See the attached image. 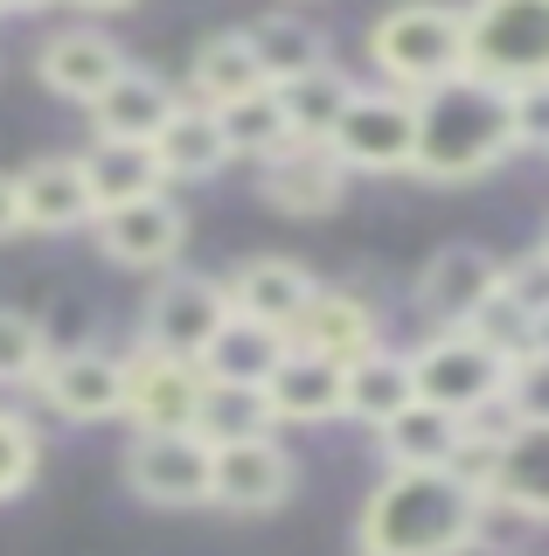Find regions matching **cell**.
<instances>
[{
	"mask_svg": "<svg viewBox=\"0 0 549 556\" xmlns=\"http://www.w3.org/2000/svg\"><path fill=\"white\" fill-rule=\"evenodd\" d=\"M508 410L522 417V425H549V355L536 348V355L514 369V382H508Z\"/></svg>",
	"mask_w": 549,
	"mask_h": 556,
	"instance_id": "36",
	"label": "cell"
},
{
	"mask_svg": "<svg viewBox=\"0 0 549 556\" xmlns=\"http://www.w3.org/2000/svg\"><path fill=\"white\" fill-rule=\"evenodd\" d=\"M126 369H132V396H126L132 431H195L202 390H209V376H202L195 362H175V355H153V348H132Z\"/></svg>",
	"mask_w": 549,
	"mask_h": 556,
	"instance_id": "14",
	"label": "cell"
},
{
	"mask_svg": "<svg viewBox=\"0 0 549 556\" xmlns=\"http://www.w3.org/2000/svg\"><path fill=\"white\" fill-rule=\"evenodd\" d=\"M480 486L501 515L549 521V425H514L480 466Z\"/></svg>",
	"mask_w": 549,
	"mask_h": 556,
	"instance_id": "16",
	"label": "cell"
},
{
	"mask_svg": "<svg viewBox=\"0 0 549 556\" xmlns=\"http://www.w3.org/2000/svg\"><path fill=\"white\" fill-rule=\"evenodd\" d=\"M293 494V452L271 439H244V445H216V501L209 508H237V515H271Z\"/></svg>",
	"mask_w": 549,
	"mask_h": 556,
	"instance_id": "17",
	"label": "cell"
},
{
	"mask_svg": "<svg viewBox=\"0 0 549 556\" xmlns=\"http://www.w3.org/2000/svg\"><path fill=\"white\" fill-rule=\"evenodd\" d=\"M508 98H514V147L549 153V84H528V91H508Z\"/></svg>",
	"mask_w": 549,
	"mask_h": 556,
	"instance_id": "37",
	"label": "cell"
},
{
	"mask_svg": "<svg viewBox=\"0 0 549 556\" xmlns=\"http://www.w3.org/2000/svg\"><path fill=\"white\" fill-rule=\"evenodd\" d=\"M153 161H161L167 181H209V174L230 167V139H222V118L209 104L181 98V112L167 118V132L153 139Z\"/></svg>",
	"mask_w": 549,
	"mask_h": 556,
	"instance_id": "24",
	"label": "cell"
},
{
	"mask_svg": "<svg viewBox=\"0 0 549 556\" xmlns=\"http://www.w3.org/2000/svg\"><path fill=\"white\" fill-rule=\"evenodd\" d=\"M501 292V257L480 251V243H445V251L424 257L410 300L432 327H473V313Z\"/></svg>",
	"mask_w": 549,
	"mask_h": 556,
	"instance_id": "10",
	"label": "cell"
},
{
	"mask_svg": "<svg viewBox=\"0 0 549 556\" xmlns=\"http://www.w3.org/2000/svg\"><path fill=\"white\" fill-rule=\"evenodd\" d=\"M293 348H314V355H334V362H362L369 348H383V327H375L362 292L320 286V300L306 306V320L293 327Z\"/></svg>",
	"mask_w": 549,
	"mask_h": 556,
	"instance_id": "22",
	"label": "cell"
},
{
	"mask_svg": "<svg viewBox=\"0 0 549 556\" xmlns=\"http://www.w3.org/2000/svg\"><path fill=\"white\" fill-rule=\"evenodd\" d=\"M42 84L56 98H77V104H98L112 91L118 77H126V49L112 42V35H98V28H63V35H49L42 42Z\"/></svg>",
	"mask_w": 549,
	"mask_h": 556,
	"instance_id": "20",
	"label": "cell"
},
{
	"mask_svg": "<svg viewBox=\"0 0 549 556\" xmlns=\"http://www.w3.org/2000/svg\"><path fill=\"white\" fill-rule=\"evenodd\" d=\"M375 452H383V473L459 466V452H467V417H452L438 404H410L404 417H390V425L375 431Z\"/></svg>",
	"mask_w": 549,
	"mask_h": 556,
	"instance_id": "21",
	"label": "cell"
},
{
	"mask_svg": "<svg viewBox=\"0 0 549 556\" xmlns=\"http://www.w3.org/2000/svg\"><path fill=\"white\" fill-rule=\"evenodd\" d=\"M369 63L390 91L432 98L438 84L467 77V8L445 0H404L369 28Z\"/></svg>",
	"mask_w": 549,
	"mask_h": 556,
	"instance_id": "3",
	"label": "cell"
},
{
	"mask_svg": "<svg viewBox=\"0 0 549 556\" xmlns=\"http://www.w3.org/2000/svg\"><path fill=\"white\" fill-rule=\"evenodd\" d=\"M536 348H542V355H549V313H542V320H536Z\"/></svg>",
	"mask_w": 549,
	"mask_h": 556,
	"instance_id": "41",
	"label": "cell"
},
{
	"mask_svg": "<svg viewBox=\"0 0 549 556\" xmlns=\"http://www.w3.org/2000/svg\"><path fill=\"white\" fill-rule=\"evenodd\" d=\"M42 369H49V334H42V320L0 306V382H36Z\"/></svg>",
	"mask_w": 549,
	"mask_h": 556,
	"instance_id": "32",
	"label": "cell"
},
{
	"mask_svg": "<svg viewBox=\"0 0 549 556\" xmlns=\"http://www.w3.org/2000/svg\"><path fill=\"white\" fill-rule=\"evenodd\" d=\"M181 243H188V216L167 188L161 195H140V202H118V208L98 216V251L126 271H167L181 257Z\"/></svg>",
	"mask_w": 549,
	"mask_h": 556,
	"instance_id": "12",
	"label": "cell"
},
{
	"mask_svg": "<svg viewBox=\"0 0 549 556\" xmlns=\"http://www.w3.org/2000/svg\"><path fill=\"white\" fill-rule=\"evenodd\" d=\"M251 49L257 63H265V84L279 91V84H299L314 77V70H328V35L314 22H299V14H265V22H251Z\"/></svg>",
	"mask_w": 549,
	"mask_h": 556,
	"instance_id": "27",
	"label": "cell"
},
{
	"mask_svg": "<svg viewBox=\"0 0 549 556\" xmlns=\"http://www.w3.org/2000/svg\"><path fill=\"white\" fill-rule=\"evenodd\" d=\"M279 425H328V417H348V362L314 355V348H285L279 369L265 382Z\"/></svg>",
	"mask_w": 549,
	"mask_h": 556,
	"instance_id": "18",
	"label": "cell"
},
{
	"mask_svg": "<svg viewBox=\"0 0 549 556\" xmlns=\"http://www.w3.org/2000/svg\"><path fill=\"white\" fill-rule=\"evenodd\" d=\"M84 174H91V195H98V216L118 202H140V195H161L167 174L153 161V147H105V139H91V153H84Z\"/></svg>",
	"mask_w": 549,
	"mask_h": 556,
	"instance_id": "29",
	"label": "cell"
},
{
	"mask_svg": "<svg viewBox=\"0 0 549 556\" xmlns=\"http://www.w3.org/2000/svg\"><path fill=\"white\" fill-rule=\"evenodd\" d=\"M542 243H549V237H542Z\"/></svg>",
	"mask_w": 549,
	"mask_h": 556,
	"instance_id": "42",
	"label": "cell"
},
{
	"mask_svg": "<svg viewBox=\"0 0 549 556\" xmlns=\"http://www.w3.org/2000/svg\"><path fill=\"white\" fill-rule=\"evenodd\" d=\"M126 486L146 508H209L216 501V445L202 431H132Z\"/></svg>",
	"mask_w": 549,
	"mask_h": 556,
	"instance_id": "7",
	"label": "cell"
},
{
	"mask_svg": "<svg viewBox=\"0 0 549 556\" xmlns=\"http://www.w3.org/2000/svg\"><path fill=\"white\" fill-rule=\"evenodd\" d=\"M36 396L71 425H105V417H126L132 369L126 355H105V348H71V355H49V369L36 376Z\"/></svg>",
	"mask_w": 549,
	"mask_h": 556,
	"instance_id": "9",
	"label": "cell"
},
{
	"mask_svg": "<svg viewBox=\"0 0 549 556\" xmlns=\"http://www.w3.org/2000/svg\"><path fill=\"white\" fill-rule=\"evenodd\" d=\"M175 112H181L175 84L132 63L126 77H118L112 91L91 104V132L105 139V147H153V139L167 132V118H175Z\"/></svg>",
	"mask_w": 549,
	"mask_h": 556,
	"instance_id": "19",
	"label": "cell"
},
{
	"mask_svg": "<svg viewBox=\"0 0 549 556\" xmlns=\"http://www.w3.org/2000/svg\"><path fill=\"white\" fill-rule=\"evenodd\" d=\"M467 77L501 91L549 84V0H467Z\"/></svg>",
	"mask_w": 549,
	"mask_h": 556,
	"instance_id": "5",
	"label": "cell"
},
{
	"mask_svg": "<svg viewBox=\"0 0 549 556\" xmlns=\"http://www.w3.org/2000/svg\"><path fill=\"white\" fill-rule=\"evenodd\" d=\"M410 376H418V404H438L452 417H480V410L508 404L514 362L501 348H487L473 327H432L410 348Z\"/></svg>",
	"mask_w": 549,
	"mask_h": 556,
	"instance_id": "4",
	"label": "cell"
},
{
	"mask_svg": "<svg viewBox=\"0 0 549 556\" xmlns=\"http://www.w3.org/2000/svg\"><path fill=\"white\" fill-rule=\"evenodd\" d=\"M14 181H22V230H36V237L98 230V195H91V174H84V153L36 161V167L14 174Z\"/></svg>",
	"mask_w": 549,
	"mask_h": 556,
	"instance_id": "15",
	"label": "cell"
},
{
	"mask_svg": "<svg viewBox=\"0 0 549 556\" xmlns=\"http://www.w3.org/2000/svg\"><path fill=\"white\" fill-rule=\"evenodd\" d=\"M514 147V98L487 77H452L418 98V174L424 181H480Z\"/></svg>",
	"mask_w": 549,
	"mask_h": 556,
	"instance_id": "2",
	"label": "cell"
},
{
	"mask_svg": "<svg viewBox=\"0 0 549 556\" xmlns=\"http://www.w3.org/2000/svg\"><path fill=\"white\" fill-rule=\"evenodd\" d=\"M473 334L487 341V348H501L514 369H522V362L536 355V313H522V306L508 300V292H494V300L473 313Z\"/></svg>",
	"mask_w": 549,
	"mask_h": 556,
	"instance_id": "33",
	"label": "cell"
},
{
	"mask_svg": "<svg viewBox=\"0 0 549 556\" xmlns=\"http://www.w3.org/2000/svg\"><path fill=\"white\" fill-rule=\"evenodd\" d=\"M36 466H42L36 431H28L14 410H0V501H14V494H22V486L36 480Z\"/></svg>",
	"mask_w": 549,
	"mask_h": 556,
	"instance_id": "34",
	"label": "cell"
},
{
	"mask_svg": "<svg viewBox=\"0 0 549 556\" xmlns=\"http://www.w3.org/2000/svg\"><path fill=\"white\" fill-rule=\"evenodd\" d=\"M22 230V181L14 174H0V237Z\"/></svg>",
	"mask_w": 549,
	"mask_h": 556,
	"instance_id": "38",
	"label": "cell"
},
{
	"mask_svg": "<svg viewBox=\"0 0 549 556\" xmlns=\"http://www.w3.org/2000/svg\"><path fill=\"white\" fill-rule=\"evenodd\" d=\"M355 91H362V84H355L341 63L314 70V77H299V84H279V104H285L293 139H334V126H341V112L355 104Z\"/></svg>",
	"mask_w": 549,
	"mask_h": 556,
	"instance_id": "28",
	"label": "cell"
},
{
	"mask_svg": "<svg viewBox=\"0 0 549 556\" xmlns=\"http://www.w3.org/2000/svg\"><path fill=\"white\" fill-rule=\"evenodd\" d=\"M487 486L459 466L432 473H383L375 494L355 515V549L362 556H467L487 529Z\"/></svg>",
	"mask_w": 549,
	"mask_h": 556,
	"instance_id": "1",
	"label": "cell"
},
{
	"mask_svg": "<svg viewBox=\"0 0 549 556\" xmlns=\"http://www.w3.org/2000/svg\"><path fill=\"white\" fill-rule=\"evenodd\" d=\"M42 8H56V0H0V14H42Z\"/></svg>",
	"mask_w": 549,
	"mask_h": 556,
	"instance_id": "40",
	"label": "cell"
},
{
	"mask_svg": "<svg viewBox=\"0 0 549 556\" xmlns=\"http://www.w3.org/2000/svg\"><path fill=\"white\" fill-rule=\"evenodd\" d=\"M216 118H222V139H230V161H257V167H265L271 153L293 147V126H285L279 91H257L244 104H222Z\"/></svg>",
	"mask_w": 549,
	"mask_h": 556,
	"instance_id": "31",
	"label": "cell"
},
{
	"mask_svg": "<svg viewBox=\"0 0 549 556\" xmlns=\"http://www.w3.org/2000/svg\"><path fill=\"white\" fill-rule=\"evenodd\" d=\"M222 327H230V292H222V278L167 271L161 286L146 292L140 348H153V355H175V362H195V369H202Z\"/></svg>",
	"mask_w": 549,
	"mask_h": 556,
	"instance_id": "6",
	"label": "cell"
},
{
	"mask_svg": "<svg viewBox=\"0 0 549 556\" xmlns=\"http://www.w3.org/2000/svg\"><path fill=\"white\" fill-rule=\"evenodd\" d=\"M257 195H265L279 216L293 223H314V216H334L341 195H348V167L328 139H293L285 153H271L265 174H257Z\"/></svg>",
	"mask_w": 549,
	"mask_h": 556,
	"instance_id": "11",
	"label": "cell"
},
{
	"mask_svg": "<svg viewBox=\"0 0 549 556\" xmlns=\"http://www.w3.org/2000/svg\"><path fill=\"white\" fill-rule=\"evenodd\" d=\"M71 8H84V14H126V8H140V0H71Z\"/></svg>",
	"mask_w": 549,
	"mask_h": 556,
	"instance_id": "39",
	"label": "cell"
},
{
	"mask_svg": "<svg viewBox=\"0 0 549 556\" xmlns=\"http://www.w3.org/2000/svg\"><path fill=\"white\" fill-rule=\"evenodd\" d=\"M285 348H293L285 334H271V327L237 320V313H230V327L216 334L209 362H202V376H216V382H271V369H279Z\"/></svg>",
	"mask_w": 549,
	"mask_h": 556,
	"instance_id": "30",
	"label": "cell"
},
{
	"mask_svg": "<svg viewBox=\"0 0 549 556\" xmlns=\"http://www.w3.org/2000/svg\"><path fill=\"white\" fill-rule=\"evenodd\" d=\"M195 431L209 445H244V439H271L279 431V410H271L265 382H216L202 390V410H195Z\"/></svg>",
	"mask_w": 549,
	"mask_h": 556,
	"instance_id": "26",
	"label": "cell"
},
{
	"mask_svg": "<svg viewBox=\"0 0 549 556\" xmlns=\"http://www.w3.org/2000/svg\"><path fill=\"white\" fill-rule=\"evenodd\" d=\"M501 292H508L522 313H536V320H542V313H549V243H536L528 257L501 265Z\"/></svg>",
	"mask_w": 549,
	"mask_h": 556,
	"instance_id": "35",
	"label": "cell"
},
{
	"mask_svg": "<svg viewBox=\"0 0 549 556\" xmlns=\"http://www.w3.org/2000/svg\"><path fill=\"white\" fill-rule=\"evenodd\" d=\"M328 147L341 153L348 174H418V98L390 91V84L355 91Z\"/></svg>",
	"mask_w": 549,
	"mask_h": 556,
	"instance_id": "8",
	"label": "cell"
},
{
	"mask_svg": "<svg viewBox=\"0 0 549 556\" xmlns=\"http://www.w3.org/2000/svg\"><path fill=\"white\" fill-rule=\"evenodd\" d=\"M418 404V376H410V355L397 348H369L362 362H348V417L369 431H383L390 417H404Z\"/></svg>",
	"mask_w": 549,
	"mask_h": 556,
	"instance_id": "25",
	"label": "cell"
},
{
	"mask_svg": "<svg viewBox=\"0 0 549 556\" xmlns=\"http://www.w3.org/2000/svg\"><path fill=\"white\" fill-rule=\"evenodd\" d=\"M188 91H195V104H209V112L271 91V84H265V63H257V49H251V35L244 28L209 35V42L195 49V63H188Z\"/></svg>",
	"mask_w": 549,
	"mask_h": 556,
	"instance_id": "23",
	"label": "cell"
},
{
	"mask_svg": "<svg viewBox=\"0 0 549 556\" xmlns=\"http://www.w3.org/2000/svg\"><path fill=\"white\" fill-rule=\"evenodd\" d=\"M222 292H230L237 320H257V327H271V334L293 341V327L306 320V306L320 300V278L306 271L299 257H244V265L222 278Z\"/></svg>",
	"mask_w": 549,
	"mask_h": 556,
	"instance_id": "13",
	"label": "cell"
}]
</instances>
